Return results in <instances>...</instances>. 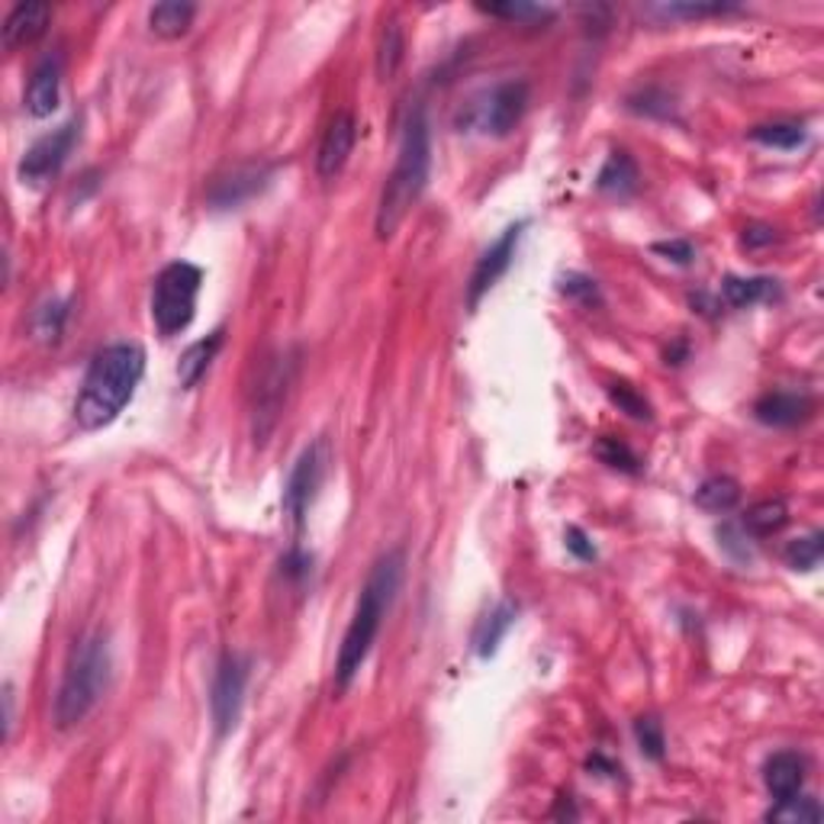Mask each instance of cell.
Listing matches in <instances>:
<instances>
[{
  "mask_svg": "<svg viewBox=\"0 0 824 824\" xmlns=\"http://www.w3.org/2000/svg\"><path fill=\"white\" fill-rule=\"evenodd\" d=\"M651 248H654V255H664L667 261H677V264H689V261L696 258L692 245L686 242V239H674V242H657V245H651Z\"/></svg>",
  "mask_w": 824,
  "mask_h": 824,
  "instance_id": "obj_37",
  "label": "cell"
},
{
  "mask_svg": "<svg viewBox=\"0 0 824 824\" xmlns=\"http://www.w3.org/2000/svg\"><path fill=\"white\" fill-rule=\"evenodd\" d=\"M245 682H248V661L236 651H226L216 664V677H213V696H210V706H213V725H216V734L226 737L236 722H239V712H242V699H245Z\"/></svg>",
  "mask_w": 824,
  "mask_h": 824,
  "instance_id": "obj_7",
  "label": "cell"
},
{
  "mask_svg": "<svg viewBox=\"0 0 824 824\" xmlns=\"http://www.w3.org/2000/svg\"><path fill=\"white\" fill-rule=\"evenodd\" d=\"M429 168H432V136H429V120L419 106L406 120L396 165L377 203V239H393V233L403 226V219L409 216V210L419 203L429 184Z\"/></svg>",
  "mask_w": 824,
  "mask_h": 824,
  "instance_id": "obj_3",
  "label": "cell"
},
{
  "mask_svg": "<svg viewBox=\"0 0 824 824\" xmlns=\"http://www.w3.org/2000/svg\"><path fill=\"white\" fill-rule=\"evenodd\" d=\"M10 727H13V686L7 682L3 686V737H10Z\"/></svg>",
  "mask_w": 824,
  "mask_h": 824,
  "instance_id": "obj_39",
  "label": "cell"
},
{
  "mask_svg": "<svg viewBox=\"0 0 824 824\" xmlns=\"http://www.w3.org/2000/svg\"><path fill=\"white\" fill-rule=\"evenodd\" d=\"M110 644L103 634H91L81 644H75L65 677L55 696V725L75 727L81 725L110 686Z\"/></svg>",
  "mask_w": 824,
  "mask_h": 824,
  "instance_id": "obj_4",
  "label": "cell"
},
{
  "mask_svg": "<svg viewBox=\"0 0 824 824\" xmlns=\"http://www.w3.org/2000/svg\"><path fill=\"white\" fill-rule=\"evenodd\" d=\"M522 229H526V223H516V226L503 229V236L477 258V268H474L471 287H467V303L471 306H477L486 293L496 287V281L509 271V264L516 258V248H519V239H522Z\"/></svg>",
  "mask_w": 824,
  "mask_h": 824,
  "instance_id": "obj_11",
  "label": "cell"
},
{
  "mask_svg": "<svg viewBox=\"0 0 824 824\" xmlns=\"http://www.w3.org/2000/svg\"><path fill=\"white\" fill-rule=\"evenodd\" d=\"M727 10H734L731 3H664V7H657V13H664V16H670V20H699V16H719V13H727Z\"/></svg>",
  "mask_w": 824,
  "mask_h": 824,
  "instance_id": "obj_34",
  "label": "cell"
},
{
  "mask_svg": "<svg viewBox=\"0 0 824 824\" xmlns=\"http://www.w3.org/2000/svg\"><path fill=\"white\" fill-rule=\"evenodd\" d=\"M815 413V403L809 393H795V390H774L764 393L754 403V416L757 422L770 426V429H795L802 422H809Z\"/></svg>",
  "mask_w": 824,
  "mask_h": 824,
  "instance_id": "obj_14",
  "label": "cell"
},
{
  "mask_svg": "<svg viewBox=\"0 0 824 824\" xmlns=\"http://www.w3.org/2000/svg\"><path fill=\"white\" fill-rule=\"evenodd\" d=\"M146 374V351L136 341H113L94 354L81 393L75 399V419L84 432H100L129 406Z\"/></svg>",
  "mask_w": 824,
  "mask_h": 824,
  "instance_id": "obj_1",
  "label": "cell"
},
{
  "mask_svg": "<svg viewBox=\"0 0 824 824\" xmlns=\"http://www.w3.org/2000/svg\"><path fill=\"white\" fill-rule=\"evenodd\" d=\"M750 139L767 148L792 151V148L805 146L809 133H805L799 123H764V126H754V129H750Z\"/></svg>",
  "mask_w": 824,
  "mask_h": 824,
  "instance_id": "obj_27",
  "label": "cell"
},
{
  "mask_svg": "<svg viewBox=\"0 0 824 824\" xmlns=\"http://www.w3.org/2000/svg\"><path fill=\"white\" fill-rule=\"evenodd\" d=\"M567 551L577 557V561H596V544L589 541V534L577 529V526H571L567 529Z\"/></svg>",
  "mask_w": 824,
  "mask_h": 824,
  "instance_id": "obj_36",
  "label": "cell"
},
{
  "mask_svg": "<svg viewBox=\"0 0 824 824\" xmlns=\"http://www.w3.org/2000/svg\"><path fill=\"white\" fill-rule=\"evenodd\" d=\"M529 110V84L526 81H503L486 91L484 103H477L471 123L481 126L489 136H509Z\"/></svg>",
  "mask_w": 824,
  "mask_h": 824,
  "instance_id": "obj_8",
  "label": "cell"
},
{
  "mask_svg": "<svg viewBox=\"0 0 824 824\" xmlns=\"http://www.w3.org/2000/svg\"><path fill=\"white\" fill-rule=\"evenodd\" d=\"M727 306L734 309H750L764 300H770L776 293V281L770 278H725L722 284Z\"/></svg>",
  "mask_w": 824,
  "mask_h": 824,
  "instance_id": "obj_23",
  "label": "cell"
},
{
  "mask_svg": "<svg viewBox=\"0 0 824 824\" xmlns=\"http://www.w3.org/2000/svg\"><path fill=\"white\" fill-rule=\"evenodd\" d=\"M200 287H203V271L191 261H171L161 268L151 291V323L165 339L181 336L194 323Z\"/></svg>",
  "mask_w": 824,
  "mask_h": 824,
  "instance_id": "obj_5",
  "label": "cell"
},
{
  "mask_svg": "<svg viewBox=\"0 0 824 824\" xmlns=\"http://www.w3.org/2000/svg\"><path fill=\"white\" fill-rule=\"evenodd\" d=\"M764 782L776 802L795 799L805 786V757L795 750H776L764 767Z\"/></svg>",
  "mask_w": 824,
  "mask_h": 824,
  "instance_id": "obj_17",
  "label": "cell"
},
{
  "mask_svg": "<svg viewBox=\"0 0 824 824\" xmlns=\"http://www.w3.org/2000/svg\"><path fill=\"white\" fill-rule=\"evenodd\" d=\"M609 399H612L622 413H629L631 419H637V422H647V419H651L647 399H644L634 387H629V384H609Z\"/></svg>",
  "mask_w": 824,
  "mask_h": 824,
  "instance_id": "obj_33",
  "label": "cell"
},
{
  "mask_svg": "<svg viewBox=\"0 0 824 824\" xmlns=\"http://www.w3.org/2000/svg\"><path fill=\"white\" fill-rule=\"evenodd\" d=\"M477 10L486 13V16L506 20V23H519V26H532V23H548V20H554V10H551V7L519 3V0H509V3H481Z\"/></svg>",
  "mask_w": 824,
  "mask_h": 824,
  "instance_id": "obj_26",
  "label": "cell"
},
{
  "mask_svg": "<svg viewBox=\"0 0 824 824\" xmlns=\"http://www.w3.org/2000/svg\"><path fill=\"white\" fill-rule=\"evenodd\" d=\"M219 348H223V329H216V332L206 336V339L194 341V345L181 354V364H178V381H181V387L191 390L206 377V371H210V364H213V358H216Z\"/></svg>",
  "mask_w": 824,
  "mask_h": 824,
  "instance_id": "obj_20",
  "label": "cell"
},
{
  "mask_svg": "<svg viewBox=\"0 0 824 824\" xmlns=\"http://www.w3.org/2000/svg\"><path fill=\"white\" fill-rule=\"evenodd\" d=\"M696 503L706 512H727L741 503V484L731 477H709L696 489Z\"/></svg>",
  "mask_w": 824,
  "mask_h": 824,
  "instance_id": "obj_25",
  "label": "cell"
},
{
  "mask_svg": "<svg viewBox=\"0 0 824 824\" xmlns=\"http://www.w3.org/2000/svg\"><path fill=\"white\" fill-rule=\"evenodd\" d=\"M291 377H293V364L287 358H274L264 371H261V377H258V384H255V441H264V438L271 436V429H274V422H278V416H281V409H284V396H287V387H291Z\"/></svg>",
  "mask_w": 824,
  "mask_h": 824,
  "instance_id": "obj_10",
  "label": "cell"
},
{
  "mask_svg": "<svg viewBox=\"0 0 824 824\" xmlns=\"http://www.w3.org/2000/svg\"><path fill=\"white\" fill-rule=\"evenodd\" d=\"M782 557H786V564H789L792 571H802V574H805V571H815L824 557V534L812 532L805 534V538L789 541V548L782 551Z\"/></svg>",
  "mask_w": 824,
  "mask_h": 824,
  "instance_id": "obj_28",
  "label": "cell"
},
{
  "mask_svg": "<svg viewBox=\"0 0 824 824\" xmlns=\"http://www.w3.org/2000/svg\"><path fill=\"white\" fill-rule=\"evenodd\" d=\"M61 103V55H49L36 65L30 88H26V110L36 120H46Z\"/></svg>",
  "mask_w": 824,
  "mask_h": 824,
  "instance_id": "obj_16",
  "label": "cell"
},
{
  "mask_svg": "<svg viewBox=\"0 0 824 824\" xmlns=\"http://www.w3.org/2000/svg\"><path fill=\"white\" fill-rule=\"evenodd\" d=\"M516 616H519V606L512 599H503L499 606H493L481 619V625L474 631V647L481 657H493L499 651V641L506 637V631L516 625Z\"/></svg>",
  "mask_w": 824,
  "mask_h": 824,
  "instance_id": "obj_18",
  "label": "cell"
},
{
  "mask_svg": "<svg viewBox=\"0 0 824 824\" xmlns=\"http://www.w3.org/2000/svg\"><path fill=\"white\" fill-rule=\"evenodd\" d=\"M561 293H567L571 300H577L580 306H599V287L592 278L586 274H567L561 281Z\"/></svg>",
  "mask_w": 824,
  "mask_h": 824,
  "instance_id": "obj_35",
  "label": "cell"
},
{
  "mask_svg": "<svg viewBox=\"0 0 824 824\" xmlns=\"http://www.w3.org/2000/svg\"><path fill=\"white\" fill-rule=\"evenodd\" d=\"M786 522H789V506H786V499H760V503H754V506L744 512L741 529L747 534H754V538H770V534L782 532Z\"/></svg>",
  "mask_w": 824,
  "mask_h": 824,
  "instance_id": "obj_22",
  "label": "cell"
},
{
  "mask_svg": "<svg viewBox=\"0 0 824 824\" xmlns=\"http://www.w3.org/2000/svg\"><path fill=\"white\" fill-rule=\"evenodd\" d=\"M403 551H387L384 557H377V564L371 567L368 580L361 586V596H358V606H354V616L348 622V631L341 637L339 657H336V689H348L351 679L361 674L377 634H381V625L387 619L390 606L399 592V583H403Z\"/></svg>",
  "mask_w": 824,
  "mask_h": 824,
  "instance_id": "obj_2",
  "label": "cell"
},
{
  "mask_svg": "<svg viewBox=\"0 0 824 824\" xmlns=\"http://www.w3.org/2000/svg\"><path fill=\"white\" fill-rule=\"evenodd\" d=\"M323 454H326V444H323V441L309 444V448L296 458L291 477H287V486H284V509H287V516H291V522L296 529H303L306 509H309L316 489L323 484V471H326V458H323Z\"/></svg>",
  "mask_w": 824,
  "mask_h": 824,
  "instance_id": "obj_9",
  "label": "cell"
},
{
  "mask_svg": "<svg viewBox=\"0 0 824 824\" xmlns=\"http://www.w3.org/2000/svg\"><path fill=\"white\" fill-rule=\"evenodd\" d=\"M194 16V3L168 0V3H155V7L148 10V26H151V33L161 36V39H181V36L191 30Z\"/></svg>",
  "mask_w": 824,
  "mask_h": 824,
  "instance_id": "obj_21",
  "label": "cell"
},
{
  "mask_svg": "<svg viewBox=\"0 0 824 824\" xmlns=\"http://www.w3.org/2000/svg\"><path fill=\"white\" fill-rule=\"evenodd\" d=\"M634 737H637V747L644 757L651 760H664L667 754V737H664V725L654 719V715H641L634 722Z\"/></svg>",
  "mask_w": 824,
  "mask_h": 824,
  "instance_id": "obj_31",
  "label": "cell"
},
{
  "mask_svg": "<svg viewBox=\"0 0 824 824\" xmlns=\"http://www.w3.org/2000/svg\"><path fill=\"white\" fill-rule=\"evenodd\" d=\"M403 58H406V36H403V26L396 20H390L381 33V43H377V78L381 81H393L396 71L403 68Z\"/></svg>",
  "mask_w": 824,
  "mask_h": 824,
  "instance_id": "obj_24",
  "label": "cell"
},
{
  "mask_svg": "<svg viewBox=\"0 0 824 824\" xmlns=\"http://www.w3.org/2000/svg\"><path fill=\"white\" fill-rule=\"evenodd\" d=\"M596 454H599V461H602V464H609L612 471H625V474H637V471H641L637 454L631 451L625 441H619V438H612V436L599 438V441H596Z\"/></svg>",
  "mask_w": 824,
  "mask_h": 824,
  "instance_id": "obj_29",
  "label": "cell"
},
{
  "mask_svg": "<svg viewBox=\"0 0 824 824\" xmlns=\"http://www.w3.org/2000/svg\"><path fill=\"white\" fill-rule=\"evenodd\" d=\"M741 242H744V248H767V245L776 242V229H770V226H747Z\"/></svg>",
  "mask_w": 824,
  "mask_h": 824,
  "instance_id": "obj_38",
  "label": "cell"
},
{
  "mask_svg": "<svg viewBox=\"0 0 824 824\" xmlns=\"http://www.w3.org/2000/svg\"><path fill=\"white\" fill-rule=\"evenodd\" d=\"M52 20V7L49 3H39V0H30V3H16L3 23V46L13 52L20 46H33L36 39L46 36Z\"/></svg>",
  "mask_w": 824,
  "mask_h": 824,
  "instance_id": "obj_15",
  "label": "cell"
},
{
  "mask_svg": "<svg viewBox=\"0 0 824 824\" xmlns=\"http://www.w3.org/2000/svg\"><path fill=\"white\" fill-rule=\"evenodd\" d=\"M68 300H52L46 303L39 313H36V336L46 341H58L61 329H65V319H68Z\"/></svg>",
  "mask_w": 824,
  "mask_h": 824,
  "instance_id": "obj_32",
  "label": "cell"
},
{
  "mask_svg": "<svg viewBox=\"0 0 824 824\" xmlns=\"http://www.w3.org/2000/svg\"><path fill=\"white\" fill-rule=\"evenodd\" d=\"M354 139H358V126L351 113H336L323 133V143L316 151V171L323 181H336L341 174V168L348 165V155L354 151Z\"/></svg>",
  "mask_w": 824,
  "mask_h": 824,
  "instance_id": "obj_13",
  "label": "cell"
},
{
  "mask_svg": "<svg viewBox=\"0 0 824 824\" xmlns=\"http://www.w3.org/2000/svg\"><path fill=\"white\" fill-rule=\"evenodd\" d=\"M637 181H641V174H637L634 158H631L629 151L616 148V151L606 158V165H602V171H599V178H596V188H599L602 194L631 196L637 191Z\"/></svg>",
  "mask_w": 824,
  "mask_h": 824,
  "instance_id": "obj_19",
  "label": "cell"
},
{
  "mask_svg": "<svg viewBox=\"0 0 824 824\" xmlns=\"http://www.w3.org/2000/svg\"><path fill=\"white\" fill-rule=\"evenodd\" d=\"M271 181V168L268 165H242L233 168L229 174L216 178L210 188V206L213 210H236L248 203L255 194H261Z\"/></svg>",
  "mask_w": 824,
  "mask_h": 824,
  "instance_id": "obj_12",
  "label": "cell"
},
{
  "mask_svg": "<svg viewBox=\"0 0 824 824\" xmlns=\"http://www.w3.org/2000/svg\"><path fill=\"white\" fill-rule=\"evenodd\" d=\"M767 819H770V822L819 824L822 822V809H819V802H815V799H802V795H795V799L776 802V809L767 812Z\"/></svg>",
  "mask_w": 824,
  "mask_h": 824,
  "instance_id": "obj_30",
  "label": "cell"
},
{
  "mask_svg": "<svg viewBox=\"0 0 824 824\" xmlns=\"http://www.w3.org/2000/svg\"><path fill=\"white\" fill-rule=\"evenodd\" d=\"M78 136H81V120H68L55 133L43 136L39 143H33L26 148V155L20 158V168H16L20 181L30 184V188H43V184H49L52 178H58V171L65 168Z\"/></svg>",
  "mask_w": 824,
  "mask_h": 824,
  "instance_id": "obj_6",
  "label": "cell"
}]
</instances>
